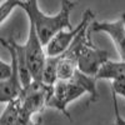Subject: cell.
<instances>
[{"instance_id": "cell-1", "label": "cell", "mask_w": 125, "mask_h": 125, "mask_svg": "<svg viewBox=\"0 0 125 125\" xmlns=\"http://www.w3.org/2000/svg\"><path fill=\"white\" fill-rule=\"evenodd\" d=\"M76 3L62 0L60 3V10L55 15H48L39 9L38 1H19V8H21L29 18V23L35 28L36 35L44 46L53 39L58 33L62 30H70L73 25L70 23V14Z\"/></svg>"}, {"instance_id": "cell-2", "label": "cell", "mask_w": 125, "mask_h": 125, "mask_svg": "<svg viewBox=\"0 0 125 125\" xmlns=\"http://www.w3.org/2000/svg\"><path fill=\"white\" fill-rule=\"evenodd\" d=\"M90 24L84 26L78 34L74 40V45L76 48L78 70L85 75L96 78L103 65L109 61V53L94 45L90 39Z\"/></svg>"}, {"instance_id": "cell-3", "label": "cell", "mask_w": 125, "mask_h": 125, "mask_svg": "<svg viewBox=\"0 0 125 125\" xmlns=\"http://www.w3.org/2000/svg\"><path fill=\"white\" fill-rule=\"evenodd\" d=\"M54 86H48L41 81H33L23 89L20 96V119L19 125H26L33 120L35 114L40 113L46 105L53 94Z\"/></svg>"}, {"instance_id": "cell-4", "label": "cell", "mask_w": 125, "mask_h": 125, "mask_svg": "<svg viewBox=\"0 0 125 125\" xmlns=\"http://www.w3.org/2000/svg\"><path fill=\"white\" fill-rule=\"evenodd\" d=\"M23 45L24 56L30 75L33 78V81H41V74L44 70L45 61L48 59L45 53V46L41 44L40 39L36 35L35 28L33 24L29 23V34L25 44Z\"/></svg>"}, {"instance_id": "cell-5", "label": "cell", "mask_w": 125, "mask_h": 125, "mask_svg": "<svg viewBox=\"0 0 125 125\" xmlns=\"http://www.w3.org/2000/svg\"><path fill=\"white\" fill-rule=\"evenodd\" d=\"M86 91L73 81H58L54 85L53 94L48 101V108H53L59 110L62 115L66 116L70 123H73V118L68 111L69 104L75 101L80 96H83Z\"/></svg>"}, {"instance_id": "cell-6", "label": "cell", "mask_w": 125, "mask_h": 125, "mask_svg": "<svg viewBox=\"0 0 125 125\" xmlns=\"http://www.w3.org/2000/svg\"><path fill=\"white\" fill-rule=\"evenodd\" d=\"M94 18H95V14L91 11V9H86L84 11V14H83L81 21L79 23V25H76L75 28H73L70 30L60 31V33H58L53 39L49 41L48 45L45 46L46 56L48 58L61 56L70 48V45L73 44V41L75 40L78 34L83 30V28L94 21Z\"/></svg>"}, {"instance_id": "cell-7", "label": "cell", "mask_w": 125, "mask_h": 125, "mask_svg": "<svg viewBox=\"0 0 125 125\" xmlns=\"http://www.w3.org/2000/svg\"><path fill=\"white\" fill-rule=\"evenodd\" d=\"M0 43L9 50L10 58H11V66H13L11 76L5 80H0V104H9L21 96L23 85H21V81H20V78H19L15 51H14L13 46L9 44L8 39L0 38Z\"/></svg>"}, {"instance_id": "cell-8", "label": "cell", "mask_w": 125, "mask_h": 125, "mask_svg": "<svg viewBox=\"0 0 125 125\" xmlns=\"http://www.w3.org/2000/svg\"><path fill=\"white\" fill-rule=\"evenodd\" d=\"M91 33H105L115 44L121 61H125V13L114 21H94L90 24Z\"/></svg>"}, {"instance_id": "cell-9", "label": "cell", "mask_w": 125, "mask_h": 125, "mask_svg": "<svg viewBox=\"0 0 125 125\" xmlns=\"http://www.w3.org/2000/svg\"><path fill=\"white\" fill-rule=\"evenodd\" d=\"M98 80L108 79V80H125V61H113L109 60L103 65L99 74L96 76Z\"/></svg>"}, {"instance_id": "cell-10", "label": "cell", "mask_w": 125, "mask_h": 125, "mask_svg": "<svg viewBox=\"0 0 125 125\" xmlns=\"http://www.w3.org/2000/svg\"><path fill=\"white\" fill-rule=\"evenodd\" d=\"M70 81L78 84L79 86H81L83 89L86 91V94L89 95V103L98 101L99 94H98V89H96V81H98L96 78L85 75V74H83V73H80L78 70Z\"/></svg>"}, {"instance_id": "cell-11", "label": "cell", "mask_w": 125, "mask_h": 125, "mask_svg": "<svg viewBox=\"0 0 125 125\" xmlns=\"http://www.w3.org/2000/svg\"><path fill=\"white\" fill-rule=\"evenodd\" d=\"M58 65H59V56L46 59L43 74H41V83L43 84L48 86H54L58 83Z\"/></svg>"}, {"instance_id": "cell-12", "label": "cell", "mask_w": 125, "mask_h": 125, "mask_svg": "<svg viewBox=\"0 0 125 125\" xmlns=\"http://www.w3.org/2000/svg\"><path fill=\"white\" fill-rule=\"evenodd\" d=\"M20 119V98L6 104L4 113L0 116V125H19Z\"/></svg>"}, {"instance_id": "cell-13", "label": "cell", "mask_w": 125, "mask_h": 125, "mask_svg": "<svg viewBox=\"0 0 125 125\" xmlns=\"http://www.w3.org/2000/svg\"><path fill=\"white\" fill-rule=\"evenodd\" d=\"M15 8H19V1H16V0H9V1L0 3V25L11 15Z\"/></svg>"}, {"instance_id": "cell-14", "label": "cell", "mask_w": 125, "mask_h": 125, "mask_svg": "<svg viewBox=\"0 0 125 125\" xmlns=\"http://www.w3.org/2000/svg\"><path fill=\"white\" fill-rule=\"evenodd\" d=\"M111 93L115 96H123L125 99V80H114L111 81Z\"/></svg>"}, {"instance_id": "cell-15", "label": "cell", "mask_w": 125, "mask_h": 125, "mask_svg": "<svg viewBox=\"0 0 125 125\" xmlns=\"http://www.w3.org/2000/svg\"><path fill=\"white\" fill-rule=\"evenodd\" d=\"M11 73H13L11 62L8 64V62H5L0 59V80H5V79L10 78L11 76Z\"/></svg>"}, {"instance_id": "cell-16", "label": "cell", "mask_w": 125, "mask_h": 125, "mask_svg": "<svg viewBox=\"0 0 125 125\" xmlns=\"http://www.w3.org/2000/svg\"><path fill=\"white\" fill-rule=\"evenodd\" d=\"M113 105H114V113H115V120H114V123H111L110 125H125V119H123L120 116L119 105H118V100H116L115 95H113Z\"/></svg>"}, {"instance_id": "cell-17", "label": "cell", "mask_w": 125, "mask_h": 125, "mask_svg": "<svg viewBox=\"0 0 125 125\" xmlns=\"http://www.w3.org/2000/svg\"><path fill=\"white\" fill-rule=\"evenodd\" d=\"M26 125H41V118H38L36 120H31Z\"/></svg>"}]
</instances>
